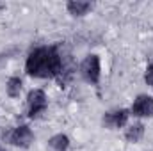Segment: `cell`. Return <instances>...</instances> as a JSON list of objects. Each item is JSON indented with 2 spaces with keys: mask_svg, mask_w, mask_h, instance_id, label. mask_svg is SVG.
<instances>
[{
  "mask_svg": "<svg viewBox=\"0 0 153 151\" xmlns=\"http://www.w3.org/2000/svg\"><path fill=\"white\" fill-rule=\"evenodd\" d=\"M25 70L30 76L36 78H52L57 76L62 70V59L55 46H39L32 50L27 57Z\"/></svg>",
  "mask_w": 153,
  "mask_h": 151,
  "instance_id": "cell-1",
  "label": "cell"
},
{
  "mask_svg": "<svg viewBox=\"0 0 153 151\" xmlns=\"http://www.w3.org/2000/svg\"><path fill=\"white\" fill-rule=\"evenodd\" d=\"M80 71H82V76L91 82V84H98L100 82V57L98 55H87L80 66Z\"/></svg>",
  "mask_w": 153,
  "mask_h": 151,
  "instance_id": "cell-2",
  "label": "cell"
},
{
  "mask_svg": "<svg viewBox=\"0 0 153 151\" xmlns=\"http://www.w3.org/2000/svg\"><path fill=\"white\" fill-rule=\"evenodd\" d=\"M27 105H29V115H30V117H38L41 112L46 110V105H48L46 94H45L41 89L30 91L29 96H27Z\"/></svg>",
  "mask_w": 153,
  "mask_h": 151,
  "instance_id": "cell-3",
  "label": "cell"
},
{
  "mask_svg": "<svg viewBox=\"0 0 153 151\" xmlns=\"http://www.w3.org/2000/svg\"><path fill=\"white\" fill-rule=\"evenodd\" d=\"M9 141L14 144V146H20V148H29L30 142L34 141V133L29 126L22 124V126H16L11 135H9Z\"/></svg>",
  "mask_w": 153,
  "mask_h": 151,
  "instance_id": "cell-4",
  "label": "cell"
},
{
  "mask_svg": "<svg viewBox=\"0 0 153 151\" xmlns=\"http://www.w3.org/2000/svg\"><path fill=\"white\" fill-rule=\"evenodd\" d=\"M132 114L137 115V117H148L153 114V98L152 96H146V94H141L135 98L134 105H132Z\"/></svg>",
  "mask_w": 153,
  "mask_h": 151,
  "instance_id": "cell-5",
  "label": "cell"
},
{
  "mask_svg": "<svg viewBox=\"0 0 153 151\" xmlns=\"http://www.w3.org/2000/svg\"><path fill=\"white\" fill-rule=\"evenodd\" d=\"M128 115H130V112H128V110H125V109L107 112L105 115H103V124H105V126H109V128H121V126H125V124H126Z\"/></svg>",
  "mask_w": 153,
  "mask_h": 151,
  "instance_id": "cell-6",
  "label": "cell"
},
{
  "mask_svg": "<svg viewBox=\"0 0 153 151\" xmlns=\"http://www.w3.org/2000/svg\"><path fill=\"white\" fill-rule=\"evenodd\" d=\"M91 7H93V4H89V2H80V0L68 2V11H70V14H73V16H84Z\"/></svg>",
  "mask_w": 153,
  "mask_h": 151,
  "instance_id": "cell-7",
  "label": "cell"
},
{
  "mask_svg": "<svg viewBox=\"0 0 153 151\" xmlns=\"http://www.w3.org/2000/svg\"><path fill=\"white\" fill-rule=\"evenodd\" d=\"M143 135H144V124H141V123L132 124V126L126 130V133H125V137H126L128 142H139V141L143 139Z\"/></svg>",
  "mask_w": 153,
  "mask_h": 151,
  "instance_id": "cell-8",
  "label": "cell"
},
{
  "mask_svg": "<svg viewBox=\"0 0 153 151\" xmlns=\"http://www.w3.org/2000/svg\"><path fill=\"white\" fill-rule=\"evenodd\" d=\"M50 148H53V150L57 151H64L68 146H70V139L66 137V135H62V133H59V135H53L52 139H50Z\"/></svg>",
  "mask_w": 153,
  "mask_h": 151,
  "instance_id": "cell-9",
  "label": "cell"
},
{
  "mask_svg": "<svg viewBox=\"0 0 153 151\" xmlns=\"http://www.w3.org/2000/svg\"><path fill=\"white\" fill-rule=\"evenodd\" d=\"M5 89H7V94H9L11 98L20 96V91H22V80H20L18 76H11V78L7 80Z\"/></svg>",
  "mask_w": 153,
  "mask_h": 151,
  "instance_id": "cell-10",
  "label": "cell"
},
{
  "mask_svg": "<svg viewBox=\"0 0 153 151\" xmlns=\"http://www.w3.org/2000/svg\"><path fill=\"white\" fill-rule=\"evenodd\" d=\"M144 80H146V84H148V85H152V87H153V62L148 66V70H146Z\"/></svg>",
  "mask_w": 153,
  "mask_h": 151,
  "instance_id": "cell-11",
  "label": "cell"
},
{
  "mask_svg": "<svg viewBox=\"0 0 153 151\" xmlns=\"http://www.w3.org/2000/svg\"><path fill=\"white\" fill-rule=\"evenodd\" d=\"M0 151H5V150H4V148H0Z\"/></svg>",
  "mask_w": 153,
  "mask_h": 151,
  "instance_id": "cell-12",
  "label": "cell"
}]
</instances>
